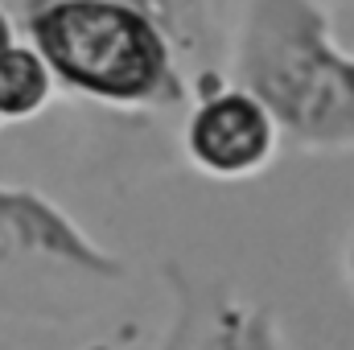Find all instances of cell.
<instances>
[{"label":"cell","instance_id":"ba28073f","mask_svg":"<svg viewBox=\"0 0 354 350\" xmlns=\"http://www.w3.org/2000/svg\"><path fill=\"white\" fill-rule=\"evenodd\" d=\"M330 21H334L338 42L354 50V0H346V8H330Z\"/></svg>","mask_w":354,"mask_h":350},{"label":"cell","instance_id":"5b68a950","mask_svg":"<svg viewBox=\"0 0 354 350\" xmlns=\"http://www.w3.org/2000/svg\"><path fill=\"white\" fill-rule=\"evenodd\" d=\"M169 280L181 288V313L165 350H284L280 330L264 309L218 288L198 293L177 272H169Z\"/></svg>","mask_w":354,"mask_h":350},{"label":"cell","instance_id":"9c48e42d","mask_svg":"<svg viewBox=\"0 0 354 350\" xmlns=\"http://www.w3.org/2000/svg\"><path fill=\"white\" fill-rule=\"evenodd\" d=\"M17 37H21V33H17V21H12V17H8V8L0 4V50H4V46H12Z\"/></svg>","mask_w":354,"mask_h":350},{"label":"cell","instance_id":"8992f818","mask_svg":"<svg viewBox=\"0 0 354 350\" xmlns=\"http://www.w3.org/2000/svg\"><path fill=\"white\" fill-rule=\"evenodd\" d=\"M8 8V17L17 21L25 8L41 4V0H0ZM149 12H157L165 21V29L174 33L177 50H181V62H185V75H189V87L202 79V75H214V54H218V17H214V0H132Z\"/></svg>","mask_w":354,"mask_h":350},{"label":"cell","instance_id":"277c9868","mask_svg":"<svg viewBox=\"0 0 354 350\" xmlns=\"http://www.w3.org/2000/svg\"><path fill=\"white\" fill-rule=\"evenodd\" d=\"M0 239H8L25 256H41L54 264H71L91 276H120L124 268L107 256L87 231L46 194L29 185H4L0 181Z\"/></svg>","mask_w":354,"mask_h":350},{"label":"cell","instance_id":"3957f363","mask_svg":"<svg viewBox=\"0 0 354 350\" xmlns=\"http://www.w3.org/2000/svg\"><path fill=\"white\" fill-rule=\"evenodd\" d=\"M284 136L264 103L223 71L189 87L181 120V153L210 181H252L272 169Z\"/></svg>","mask_w":354,"mask_h":350},{"label":"cell","instance_id":"6da1fadb","mask_svg":"<svg viewBox=\"0 0 354 350\" xmlns=\"http://www.w3.org/2000/svg\"><path fill=\"white\" fill-rule=\"evenodd\" d=\"M231 83L264 103L292 149H354V50L338 42L326 0H243Z\"/></svg>","mask_w":354,"mask_h":350},{"label":"cell","instance_id":"30bf717a","mask_svg":"<svg viewBox=\"0 0 354 350\" xmlns=\"http://www.w3.org/2000/svg\"><path fill=\"white\" fill-rule=\"evenodd\" d=\"M346 284H351V293H354V235H351V243H346Z\"/></svg>","mask_w":354,"mask_h":350},{"label":"cell","instance_id":"52a82bcc","mask_svg":"<svg viewBox=\"0 0 354 350\" xmlns=\"http://www.w3.org/2000/svg\"><path fill=\"white\" fill-rule=\"evenodd\" d=\"M54 95H58L54 75L25 37L0 50V128L37 120L54 103Z\"/></svg>","mask_w":354,"mask_h":350},{"label":"cell","instance_id":"7a4b0ae2","mask_svg":"<svg viewBox=\"0 0 354 350\" xmlns=\"http://www.w3.org/2000/svg\"><path fill=\"white\" fill-rule=\"evenodd\" d=\"M58 91L111 111H169L189 75L165 21L132 0H41L17 17Z\"/></svg>","mask_w":354,"mask_h":350}]
</instances>
